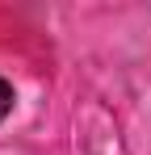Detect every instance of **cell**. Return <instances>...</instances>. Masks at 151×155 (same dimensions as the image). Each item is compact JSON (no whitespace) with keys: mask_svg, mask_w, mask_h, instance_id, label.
<instances>
[{"mask_svg":"<svg viewBox=\"0 0 151 155\" xmlns=\"http://www.w3.org/2000/svg\"><path fill=\"white\" fill-rule=\"evenodd\" d=\"M13 101H17V92H13V84L8 80H0V122L13 113Z\"/></svg>","mask_w":151,"mask_h":155,"instance_id":"1","label":"cell"}]
</instances>
